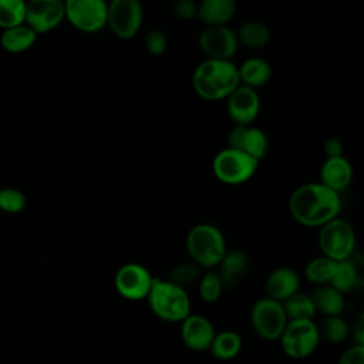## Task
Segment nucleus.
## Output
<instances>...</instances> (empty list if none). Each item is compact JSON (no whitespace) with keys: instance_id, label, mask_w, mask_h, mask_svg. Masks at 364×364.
Wrapping results in <instances>:
<instances>
[{"instance_id":"c85d7f7f","label":"nucleus","mask_w":364,"mask_h":364,"mask_svg":"<svg viewBox=\"0 0 364 364\" xmlns=\"http://www.w3.org/2000/svg\"><path fill=\"white\" fill-rule=\"evenodd\" d=\"M336 266H337V262H334L326 256L314 257L307 263V266L304 269V274L309 282H311L317 286L328 284L336 272Z\"/></svg>"},{"instance_id":"4c0bfd02","label":"nucleus","mask_w":364,"mask_h":364,"mask_svg":"<svg viewBox=\"0 0 364 364\" xmlns=\"http://www.w3.org/2000/svg\"><path fill=\"white\" fill-rule=\"evenodd\" d=\"M353 338H354V344L357 346H364V314H360L354 324L353 328H350Z\"/></svg>"},{"instance_id":"6e6552de","label":"nucleus","mask_w":364,"mask_h":364,"mask_svg":"<svg viewBox=\"0 0 364 364\" xmlns=\"http://www.w3.org/2000/svg\"><path fill=\"white\" fill-rule=\"evenodd\" d=\"M287 316L282 303L269 297L259 299L250 310V323L255 333L267 341L279 340L287 326Z\"/></svg>"},{"instance_id":"4be33fe9","label":"nucleus","mask_w":364,"mask_h":364,"mask_svg":"<svg viewBox=\"0 0 364 364\" xmlns=\"http://www.w3.org/2000/svg\"><path fill=\"white\" fill-rule=\"evenodd\" d=\"M316 313L320 311L324 317L340 316L344 310V297L330 284L317 286L310 294Z\"/></svg>"},{"instance_id":"f03ea898","label":"nucleus","mask_w":364,"mask_h":364,"mask_svg":"<svg viewBox=\"0 0 364 364\" xmlns=\"http://www.w3.org/2000/svg\"><path fill=\"white\" fill-rule=\"evenodd\" d=\"M195 92L206 101L228 98L239 85V71L232 61L203 60L193 71Z\"/></svg>"},{"instance_id":"5701e85b","label":"nucleus","mask_w":364,"mask_h":364,"mask_svg":"<svg viewBox=\"0 0 364 364\" xmlns=\"http://www.w3.org/2000/svg\"><path fill=\"white\" fill-rule=\"evenodd\" d=\"M242 350V337L233 330H223L215 334L209 351L213 358L228 361L235 358Z\"/></svg>"},{"instance_id":"0eeeda50","label":"nucleus","mask_w":364,"mask_h":364,"mask_svg":"<svg viewBox=\"0 0 364 364\" xmlns=\"http://www.w3.org/2000/svg\"><path fill=\"white\" fill-rule=\"evenodd\" d=\"M279 341L290 358H307L320 343L317 324L313 320H289Z\"/></svg>"},{"instance_id":"c756f323","label":"nucleus","mask_w":364,"mask_h":364,"mask_svg":"<svg viewBox=\"0 0 364 364\" xmlns=\"http://www.w3.org/2000/svg\"><path fill=\"white\" fill-rule=\"evenodd\" d=\"M26 1L23 0H0V27L9 30L24 24Z\"/></svg>"},{"instance_id":"e433bc0d","label":"nucleus","mask_w":364,"mask_h":364,"mask_svg":"<svg viewBox=\"0 0 364 364\" xmlns=\"http://www.w3.org/2000/svg\"><path fill=\"white\" fill-rule=\"evenodd\" d=\"M324 154L326 158H336L343 156V144L336 136H328L324 142Z\"/></svg>"},{"instance_id":"aec40b11","label":"nucleus","mask_w":364,"mask_h":364,"mask_svg":"<svg viewBox=\"0 0 364 364\" xmlns=\"http://www.w3.org/2000/svg\"><path fill=\"white\" fill-rule=\"evenodd\" d=\"M236 4L233 0H203L198 4L196 17L206 27L226 26L235 16Z\"/></svg>"},{"instance_id":"cd10ccee","label":"nucleus","mask_w":364,"mask_h":364,"mask_svg":"<svg viewBox=\"0 0 364 364\" xmlns=\"http://www.w3.org/2000/svg\"><path fill=\"white\" fill-rule=\"evenodd\" d=\"M317 330L320 340L323 338L331 344L343 343L350 336V326L341 316L324 317L317 326Z\"/></svg>"},{"instance_id":"473e14b6","label":"nucleus","mask_w":364,"mask_h":364,"mask_svg":"<svg viewBox=\"0 0 364 364\" xmlns=\"http://www.w3.org/2000/svg\"><path fill=\"white\" fill-rule=\"evenodd\" d=\"M27 205L26 195L16 188L0 189V209L6 213H18Z\"/></svg>"},{"instance_id":"f257e3e1","label":"nucleus","mask_w":364,"mask_h":364,"mask_svg":"<svg viewBox=\"0 0 364 364\" xmlns=\"http://www.w3.org/2000/svg\"><path fill=\"white\" fill-rule=\"evenodd\" d=\"M340 210V193L320 182L300 185L289 198L290 216L307 228H321L334 218H338Z\"/></svg>"},{"instance_id":"a878e982","label":"nucleus","mask_w":364,"mask_h":364,"mask_svg":"<svg viewBox=\"0 0 364 364\" xmlns=\"http://www.w3.org/2000/svg\"><path fill=\"white\" fill-rule=\"evenodd\" d=\"M287 320H313L316 309L311 296L303 291H297L282 303Z\"/></svg>"},{"instance_id":"ddd939ff","label":"nucleus","mask_w":364,"mask_h":364,"mask_svg":"<svg viewBox=\"0 0 364 364\" xmlns=\"http://www.w3.org/2000/svg\"><path fill=\"white\" fill-rule=\"evenodd\" d=\"M64 18L65 10L61 0H31L26 3L24 24L36 34L55 28Z\"/></svg>"},{"instance_id":"4468645a","label":"nucleus","mask_w":364,"mask_h":364,"mask_svg":"<svg viewBox=\"0 0 364 364\" xmlns=\"http://www.w3.org/2000/svg\"><path fill=\"white\" fill-rule=\"evenodd\" d=\"M228 146L262 161L269 149L266 134L252 125H235L228 135Z\"/></svg>"},{"instance_id":"393cba45","label":"nucleus","mask_w":364,"mask_h":364,"mask_svg":"<svg viewBox=\"0 0 364 364\" xmlns=\"http://www.w3.org/2000/svg\"><path fill=\"white\" fill-rule=\"evenodd\" d=\"M37 34L26 24L4 30L0 37V46L9 53H23L33 47Z\"/></svg>"},{"instance_id":"7ed1b4c3","label":"nucleus","mask_w":364,"mask_h":364,"mask_svg":"<svg viewBox=\"0 0 364 364\" xmlns=\"http://www.w3.org/2000/svg\"><path fill=\"white\" fill-rule=\"evenodd\" d=\"M186 250L200 269L212 270L223 259L228 246L222 230L210 223L195 225L186 236Z\"/></svg>"},{"instance_id":"dca6fc26","label":"nucleus","mask_w":364,"mask_h":364,"mask_svg":"<svg viewBox=\"0 0 364 364\" xmlns=\"http://www.w3.org/2000/svg\"><path fill=\"white\" fill-rule=\"evenodd\" d=\"M216 331L212 321L202 314H189L181 321L182 343L192 351H209Z\"/></svg>"},{"instance_id":"9d476101","label":"nucleus","mask_w":364,"mask_h":364,"mask_svg":"<svg viewBox=\"0 0 364 364\" xmlns=\"http://www.w3.org/2000/svg\"><path fill=\"white\" fill-rule=\"evenodd\" d=\"M65 18L80 31L97 33L107 26V3L102 0L64 1Z\"/></svg>"},{"instance_id":"f3484780","label":"nucleus","mask_w":364,"mask_h":364,"mask_svg":"<svg viewBox=\"0 0 364 364\" xmlns=\"http://www.w3.org/2000/svg\"><path fill=\"white\" fill-rule=\"evenodd\" d=\"M300 289V277L296 270L290 267H277L269 273L264 290L266 297L283 303L286 299L297 293Z\"/></svg>"},{"instance_id":"412c9836","label":"nucleus","mask_w":364,"mask_h":364,"mask_svg":"<svg viewBox=\"0 0 364 364\" xmlns=\"http://www.w3.org/2000/svg\"><path fill=\"white\" fill-rule=\"evenodd\" d=\"M239 80L242 85L256 90L269 82L272 78V67L262 57H250L237 67Z\"/></svg>"},{"instance_id":"7c9ffc66","label":"nucleus","mask_w":364,"mask_h":364,"mask_svg":"<svg viewBox=\"0 0 364 364\" xmlns=\"http://www.w3.org/2000/svg\"><path fill=\"white\" fill-rule=\"evenodd\" d=\"M202 276V269L193 263L192 260L189 262H181L175 264L169 273H168V282L179 286V287H186L195 282H199Z\"/></svg>"},{"instance_id":"b1692460","label":"nucleus","mask_w":364,"mask_h":364,"mask_svg":"<svg viewBox=\"0 0 364 364\" xmlns=\"http://www.w3.org/2000/svg\"><path fill=\"white\" fill-rule=\"evenodd\" d=\"M237 41L250 50H259L270 41V30L266 24L256 20H249L240 24L236 33Z\"/></svg>"},{"instance_id":"72a5a7b5","label":"nucleus","mask_w":364,"mask_h":364,"mask_svg":"<svg viewBox=\"0 0 364 364\" xmlns=\"http://www.w3.org/2000/svg\"><path fill=\"white\" fill-rule=\"evenodd\" d=\"M144 44L148 53H151L152 55H161L165 53L168 47V37L162 30L152 28L146 33L144 38Z\"/></svg>"},{"instance_id":"1a4fd4ad","label":"nucleus","mask_w":364,"mask_h":364,"mask_svg":"<svg viewBox=\"0 0 364 364\" xmlns=\"http://www.w3.org/2000/svg\"><path fill=\"white\" fill-rule=\"evenodd\" d=\"M144 9L138 0H112L107 3V26L124 40L132 38L141 28Z\"/></svg>"},{"instance_id":"2eb2a0df","label":"nucleus","mask_w":364,"mask_h":364,"mask_svg":"<svg viewBox=\"0 0 364 364\" xmlns=\"http://www.w3.org/2000/svg\"><path fill=\"white\" fill-rule=\"evenodd\" d=\"M226 100L228 114L236 125H250L257 118L260 98L256 90L240 84Z\"/></svg>"},{"instance_id":"bb28decb","label":"nucleus","mask_w":364,"mask_h":364,"mask_svg":"<svg viewBox=\"0 0 364 364\" xmlns=\"http://www.w3.org/2000/svg\"><path fill=\"white\" fill-rule=\"evenodd\" d=\"M360 283V274L357 270V266L354 262L348 260H343V262H337L336 266V272L330 280V286L334 287L337 291H340L341 294L354 290Z\"/></svg>"},{"instance_id":"f704fd0d","label":"nucleus","mask_w":364,"mask_h":364,"mask_svg":"<svg viewBox=\"0 0 364 364\" xmlns=\"http://www.w3.org/2000/svg\"><path fill=\"white\" fill-rule=\"evenodd\" d=\"M171 13L179 18V20H189L196 16L198 11V4H195L192 0H176L172 1L171 6Z\"/></svg>"},{"instance_id":"39448f33","label":"nucleus","mask_w":364,"mask_h":364,"mask_svg":"<svg viewBox=\"0 0 364 364\" xmlns=\"http://www.w3.org/2000/svg\"><path fill=\"white\" fill-rule=\"evenodd\" d=\"M318 246L323 256L334 262L348 260L355 250V232L348 222L334 218L320 228Z\"/></svg>"},{"instance_id":"2f4dec72","label":"nucleus","mask_w":364,"mask_h":364,"mask_svg":"<svg viewBox=\"0 0 364 364\" xmlns=\"http://www.w3.org/2000/svg\"><path fill=\"white\" fill-rule=\"evenodd\" d=\"M223 284L216 273V270H206L205 273H202L200 279H199V286H198V291H199V297L205 301V303H216L222 293H223Z\"/></svg>"},{"instance_id":"a211bd4d","label":"nucleus","mask_w":364,"mask_h":364,"mask_svg":"<svg viewBox=\"0 0 364 364\" xmlns=\"http://www.w3.org/2000/svg\"><path fill=\"white\" fill-rule=\"evenodd\" d=\"M353 181V166L344 156L326 158L320 168V183L340 193Z\"/></svg>"},{"instance_id":"9b49d317","label":"nucleus","mask_w":364,"mask_h":364,"mask_svg":"<svg viewBox=\"0 0 364 364\" xmlns=\"http://www.w3.org/2000/svg\"><path fill=\"white\" fill-rule=\"evenodd\" d=\"M152 282L154 277L151 272L139 263H127L121 266L114 277V286L118 294L131 301L146 299Z\"/></svg>"},{"instance_id":"6ab92c4d","label":"nucleus","mask_w":364,"mask_h":364,"mask_svg":"<svg viewBox=\"0 0 364 364\" xmlns=\"http://www.w3.org/2000/svg\"><path fill=\"white\" fill-rule=\"evenodd\" d=\"M249 257L242 249H228L216 270L223 289H235L245 277Z\"/></svg>"},{"instance_id":"20e7f679","label":"nucleus","mask_w":364,"mask_h":364,"mask_svg":"<svg viewBox=\"0 0 364 364\" xmlns=\"http://www.w3.org/2000/svg\"><path fill=\"white\" fill-rule=\"evenodd\" d=\"M151 311L168 323H181L191 314V300L183 287L154 277L146 296Z\"/></svg>"},{"instance_id":"c9c22d12","label":"nucleus","mask_w":364,"mask_h":364,"mask_svg":"<svg viewBox=\"0 0 364 364\" xmlns=\"http://www.w3.org/2000/svg\"><path fill=\"white\" fill-rule=\"evenodd\" d=\"M337 364H364V346H351L340 355Z\"/></svg>"},{"instance_id":"f8f14e48","label":"nucleus","mask_w":364,"mask_h":364,"mask_svg":"<svg viewBox=\"0 0 364 364\" xmlns=\"http://www.w3.org/2000/svg\"><path fill=\"white\" fill-rule=\"evenodd\" d=\"M198 43L208 60L230 61L239 48L236 33L228 26L205 27L199 34Z\"/></svg>"},{"instance_id":"423d86ee","label":"nucleus","mask_w":364,"mask_h":364,"mask_svg":"<svg viewBox=\"0 0 364 364\" xmlns=\"http://www.w3.org/2000/svg\"><path fill=\"white\" fill-rule=\"evenodd\" d=\"M257 166L259 161L229 146L219 151L212 161L213 175L226 185H240L249 181Z\"/></svg>"}]
</instances>
